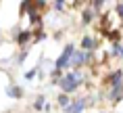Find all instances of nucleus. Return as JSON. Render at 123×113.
Listing matches in <instances>:
<instances>
[{"mask_svg":"<svg viewBox=\"0 0 123 113\" xmlns=\"http://www.w3.org/2000/svg\"><path fill=\"white\" fill-rule=\"evenodd\" d=\"M31 38H33V36H31L29 32L19 33V44H21V46H25V44H29V42H31Z\"/></svg>","mask_w":123,"mask_h":113,"instance_id":"39448f33","label":"nucleus"},{"mask_svg":"<svg viewBox=\"0 0 123 113\" xmlns=\"http://www.w3.org/2000/svg\"><path fill=\"white\" fill-rule=\"evenodd\" d=\"M33 75H36V69H31V71H27V73H25V78H27V80H31Z\"/></svg>","mask_w":123,"mask_h":113,"instance_id":"9d476101","label":"nucleus"},{"mask_svg":"<svg viewBox=\"0 0 123 113\" xmlns=\"http://www.w3.org/2000/svg\"><path fill=\"white\" fill-rule=\"evenodd\" d=\"M121 80H123V71H115V73H111V86H121Z\"/></svg>","mask_w":123,"mask_h":113,"instance_id":"20e7f679","label":"nucleus"},{"mask_svg":"<svg viewBox=\"0 0 123 113\" xmlns=\"http://www.w3.org/2000/svg\"><path fill=\"white\" fill-rule=\"evenodd\" d=\"M81 46H84L86 50H92V48H96V40L88 36V38H84V42H81Z\"/></svg>","mask_w":123,"mask_h":113,"instance_id":"423d86ee","label":"nucleus"},{"mask_svg":"<svg viewBox=\"0 0 123 113\" xmlns=\"http://www.w3.org/2000/svg\"><path fill=\"white\" fill-rule=\"evenodd\" d=\"M42 105H44V99H42V96H40V99L36 100V109H42Z\"/></svg>","mask_w":123,"mask_h":113,"instance_id":"1a4fd4ad","label":"nucleus"},{"mask_svg":"<svg viewBox=\"0 0 123 113\" xmlns=\"http://www.w3.org/2000/svg\"><path fill=\"white\" fill-rule=\"evenodd\" d=\"M71 54H73V46L69 44V46L63 50V54L58 57V61H56V71H61V69H65L69 63H71Z\"/></svg>","mask_w":123,"mask_h":113,"instance_id":"f03ea898","label":"nucleus"},{"mask_svg":"<svg viewBox=\"0 0 123 113\" xmlns=\"http://www.w3.org/2000/svg\"><path fill=\"white\" fill-rule=\"evenodd\" d=\"M81 80H84V75L79 71H73V73H69V75H65V78H61V88H63L65 92H73L75 86H77Z\"/></svg>","mask_w":123,"mask_h":113,"instance_id":"f257e3e1","label":"nucleus"},{"mask_svg":"<svg viewBox=\"0 0 123 113\" xmlns=\"http://www.w3.org/2000/svg\"><path fill=\"white\" fill-rule=\"evenodd\" d=\"M84 111V100H75L67 107V113H81Z\"/></svg>","mask_w":123,"mask_h":113,"instance_id":"7ed1b4c3","label":"nucleus"},{"mask_svg":"<svg viewBox=\"0 0 123 113\" xmlns=\"http://www.w3.org/2000/svg\"><path fill=\"white\" fill-rule=\"evenodd\" d=\"M8 94H11V96H21V88H17V86L8 88Z\"/></svg>","mask_w":123,"mask_h":113,"instance_id":"6e6552de","label":"nucleus"},{"mask_svg":"<svg viewBox=\"0 0 123 113\" xmlns=\"http://www.w3.org/2000/svg\"><path fill=\"white\" fill-rule=\"evenodd\" d=\"M63 4H65V2H54V8H56V11H61V8H63Z\"/></svg>","mask_w":123,"mask_h":113,"instance_id":"9b49d317","label":"nucleus"},{"mask_svg":"<svg viewBox=\"0 0 123 113\" xmlns=\"http://www.w3.org/2000/svg\"><path fill=\"white\" fill-rule=\"evenodd\" d=\"M58 105H61V107H65V109H67V107L71 105V103H69V99H67L65 94H61V96H58Z\"/></svg>","mask_w":123,"mask_h":113,"instance_id":"0eeeda50","label":"nucleus"}]
</instances>
